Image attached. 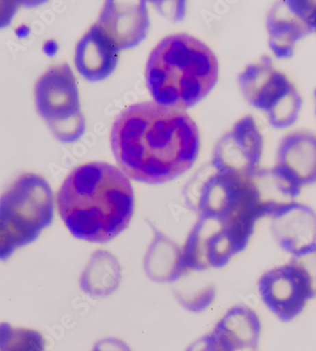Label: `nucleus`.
Masks as SVG:
<instances>
[{
    "instance_id": "5701e85b",
    "label": "nucleus",
    "mask_w": 316,
    "mask_h": 351,
    "mask_svg": "<svg viewBox=\"0 0 316 351\" xmlns=\"http://www.w3.org/2000/svg\"><path fill=\"white\" fill-rule=\"evenodd\" d=\"M19 6L21 3L17 1H0V29L11 23Z\"/></svg>"
},
{
    "instance_id": "b1692460",
    "label": "nucleus",
    "mask_w": 316,
    "mask_h": 351,
    "mask_svg": "<svg viewBox=\"0 0 316 351\" xmlns=\"http://www.w3.org/2000/svg\"><path fill=\"white\" fill-rule=\"evenodd\" d=\"M91 351H132L127 343L117 338H105L98 341Z\"/></svg>"
},
{
    "instance_id": "f03ea898",
    "label": "nucleus",
    "mask_w": 316,
    "mask_h": 351,
    "mask_svg": "<svg viewBox=\"0 0 316 351\" xmlns=\"http://www.w3.org/2000/svg\"><path fill=\"white\" fill-rule=\"evenodd\" d=\"M56 204L62 221L75 239L103 244L129 226L135 212L134 189L120 168L90 162L66 178Z\"/></svg>"
},
{
    "instance_id": "20e7f679",
    "label": "nucleus",
    "mask_w": 316,
    "mask_h": 351,
    "mask_svg": "<svg viewBox=\"0 0 316 351\" xmlns=\"http://www.w3.org/2000/svg\"><path fill=\"white\" fill-rule=\"evenodd\" d=\"M189 200L199 217L226 225L248 239L256 223L275 211L264 202L255 177L214 169L198 182Z\"/></svg>"
},
{
    "instance_id": "9b49d317",
    "label": "nucleus",
    "mask_w": 316,
    "mask_h": 351,
    "mask_svg": "<svg viewBox=\"0 0 316 351\" xmlns=\"http://www.w3.org/2000/svg\"><path fill=\"white\" fill-rule=\"evenodd\" d=\"M315 1H280L274 5L266 22L269 47L276 58H292L296 44L312 33L310 14Z\"/></svg>"
},
{
    "instance_id": "4be33fe9",
    "label": "nucleus",
    "mask_w": 316,
    "mask_h": 351,
    "mask_svg": "<svg viewBox=\"0 0 316 351\" xmlns=\"http://www.w3.org/2000/svg\"><path fill=\"white\" fill-rule=\"evenodd\" d=\"M186 351H226L218 341L215 339L212 333L199 338L187 348Z\"/></svg>"
},
{
    "instance_id": "39448f33",
    "label": "nucleus",
    "mask_w": 316,
    "mask_h": 351,
    "mask_svg": "<svg viewBox=\"0 0 316 351\" xmlns=\"http://www.w3.org/2000/svg\"><path fill=\"white\" fill-rule=\"evenodd\" d=\"M53 217V189L41 176L21 175L0 196V227L17 249L36 241Z\"/></svg>"
},
{
    "instance_id": "dca6fc26",
    "label": "nucleus",
    "mask_w": 316,
    "mask_h": 351,
    "mask_svg": "<svg viewBox=\"0 0 316 351\" xmlns=\"http://www.w3.org/2000/svg\"><path fill=\"white\" fill-rule=\"evenodd\" d=\"M211 333L226 351H255L261 339V319L249 306H235L221 318Z\"/></svg>"
},
{
    "instance_id": "1a4fd4ad",
    "label": "nucleus",
    "mask_w": 316,
    "mask_h": 351,
    "mask_svg": "<svg viewBox=\"0 0 316 351\" xmlns=\"http://www.w3.org/2000/svg\"><path fill=\"white\" fill-rule=\"evenodd\" d=\"M263 152V138L255 119L246 116L217 143L212 168L215 171L253 178L260 170Z\"/></svg>"
},
{
    "instance_id": "a211bd4d",
    "label": "nucleus",
    "mask_w": 316,
    "mask_h": 351,
    "mask_svg": "<svg viewBox=\"0 0 316 351\" xmlns=\"http://www.w3.org/2000/svg\"><path fill=\"white\" fill-rule=\"evenodd\" d=\"M122 281V267L115 256L105 250L92 254L80 278V287L91 298L114 293Z\"/></svg>"
},
{
    "instance_id": "423d86ee",
    "label": "nucleus",
    "mask_w": 316,
    "mask_h": 351,
    "mask_svg": "<svg viewBox=\"0 0 316 351\" xmlns=\"http://www.w3.org/2000/svg\"><path fill=\"white\" fill-rule=\"evenodd\" d=\"M34 98L39 115L46 121L56 139L73 143L85 130L75 76L68 64L47 71L37 81Z\"/></svg>"
},
{
    "instance_id": "f257e3e1",
    "label": "nucleus",
    "mask_w": 316,
    "mask_h": 351,
    "mask_svg": "<svg viewBox=\"0 0 316 351\" xmlns=\"http://www.w3.org/2000/svg\"><path fill=\"white\" fill-rule=\"evenodd\" d=\"M111 145L130 180L162 184L192 167L199 153L198 128L184 110L155 102L135 104L116 119Z\"/></svg>"
},
{
    "instance_id": "2eb2a0df",
    "label": "nucleus",
    "mask_w": 316,
    "mask_h": 351,
    "mask_svg": "<svg viewBox=\"0 0 316 351\" xmlns=\"http://www.w3.org/2000/svg\"><path fill=\"white\" fill-rule=\"evenodd\" d=\"M118 53L120 51L94 24L76 46V69L91 82L105 80L115 70Z\"/></svg>"
},
{
    "instance_id": "aec40b11",
    "label": "nucleus",
    "mask_w": 316,
    "mask_h": 351,
    "mask_svg": "<svg viewBox=\"0 0 316 351\" xmlns=\"http://www.w3.org/2000/svg\"><path fill=\"white\" fill-rule=\"evenodd\" d=\"M291 262L308 282L313 298H316V244L292 256Z\"/></svg>"
},
{
    "instance_id": "6e6552de",
    "label": "nucleus",
    "mask_w": 316,
    "mask_h": 351,
    "mask_svg": "<svg viewBox=\"0 0 316 351\" xmlns=\"http://www.w3.org/2000/svg\"><path fill=\"white\" fill-rule=\"evenodd\" d=\"M249 241L226 225L198 217L182 247L185 268L187 271L223 268Z\"/></svg>"
},
{
    "instance_id": "7ed1b4c3",
    "label": "nucleus",
    "mask_w": 316,
    "mask_h": 351,
    "mask_svg": "<svg viewBox=\"0 0 316 351\" xmlns=\"http://www.w3.org/2000/svg\"><path fill=\"white\" fill-rule=\"evenodd\" d=\"M218 75L213 51L187 34L162 39L146 66L147 86L155 102L181 110L203 100L216 85Z\"/></svg>"
},
{
    "instance_id": "9d476101",
    "label": "nucleus",
    "mask_w": 316,
    "mask_h": 351,
    "mask_svg": "<svg viewBox=\"0 0 316 351\" xmlns=\"http://www.w3.org/2000/svg\"><path fill=\"white\" fill-rule=\"evenodd\" d=\"M258 290L264 305L285 323L298 318L313 299L308 282L291 261L265 271Z\"/></svg>"
},
{
    "instance_id": "412c9836",
    "label": "nucleus",
    "mask_w": 316,
    "mask_h": 351,
    "mask_svg": "<svg viewBox=\"0 0 316 351\" xmlns=\"http://www.w3.org/2000/svg\"><path fill=\"white\" fill-rule=\"evenodd\" d=\"M215 296H216V291H215L214 287L209 286L197 293H180L179 295H176V298L180 305L184 306L187 311H192V313H201L211 305Z\"/></svg>"
},
{
    "instance_id": "f8f14e48",
    "label": "nucleus",
    "mask_w": 316,
    "mask_h": 351,
    "mask_svg": "<svg viewBox=\"0 0 316 351\" xmlns=\"http://www.w3.org/2000/svg\"><path fill=\"white\" fill-rule=\"evenodd\" d=\"M96 25L118 51L134 48L150 28L146 2H105Z\"/></svg>"
},
{
    "instance_id": "ddd939ff",
    "label": "nucleus",
    "mask_w": 316,
    "mask_h": 351,
    "mask_svg": "<svg viewBox=\"0 0 316 351\" xmlns=\"http://www.w3.org/2000/svg\"><path fill=\"white\" fill-rule=\"evenodd\" d=\"M271 219V233L286 253L295 254L316 244V213L308 205L292 202L276 210Z\"/></svg>"
},
{
    "instance_id": "f3484780",
    "label": "nucleus",
    "mask_w": 316,
    "mask_h": 351,
    "mask_svg": "<svg viewBox=\"0 0 316 351\" xmlns=\"http://www.w3.org/2000/svg\"><path fill=\"white\" fill-rule=\"evenodd\" d=\"M148 278L155 282H174L187 273L182 248L161 232L155 230V237L144 258Z\"/></svg>"
},
{
    "instance_id": "a878e982",
    "label": "nucleus",
    "mask_w": 316,
    "mask_h": 351,
    "mask_svg": "<svg viewBox=\"0 0 316 351\" xmlns=\"http://www.w3.org/2000/svg\"><path fill=\"white\" fill-rule=\"evenodd\" d=\"M315 99H316V90H315Z\"/></svg>"
},
{
    "instance_id": "6ab92c4d",
    "label": "nucleus",
    "mask_w": 316,
    "mask_h": 351,
    "mask_svg": "<svg viewBox=\"0 0 316 351\" xmlns=\"http://www.w3.org/2000/svg\"><path fill=\"white\" fill-rule=\"evenodd\" d=\"M45 350V339L39 331L0 323V351Z\"/></svg>"
},
{
    "instance_id": "393cba45",
    "label": "nucleus",
    "mask_w": 316,
    "mask_h": 351,
    "mask_svg": "<svg viewBox=\"0 0 316 351\" xmlns=\"http://www.w3.org/2000/svg\"><path fill=\"white\" fill-rule=\"evenodd\" d=\"M310 23L313 31L316 32V1H315V5H313L312 12H311Z\"/></svg>"
},
{
    "instance_id": "4468645a",
    "label": "nucleus",
    "mask_w": 316,
    "mask_h": 351,
    "mask_svg": "<svg viewBox=\"0 0 316 351\" xmlns=\"http://www.w3.org/2000/svg\"><path fill=\"white\" fill-rule=\"evenodd\" d=\"M276 167L300 188L316 184V136L308 132L286 135L278 145Z\"/></svg>"
},
{
    "instance_id": "0eeeda50",
    "label": "nucleus",
    "mask_w": 316,
    "mask_h": 351,
    "mask_svg": "<svg viewBox=\"0 0 316 351\" xmlns=\"http://www.w3.org/2000/svg\"><path fill=\"white\" fill-rule=\"evenodd\" d=\"M246 101L267 114L271 127L284 130L298 121L302 98L285 74L274 68L268 56L250 64L239 76Z\"/></svg>"
}]
</instances>
